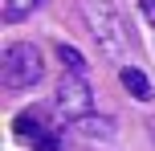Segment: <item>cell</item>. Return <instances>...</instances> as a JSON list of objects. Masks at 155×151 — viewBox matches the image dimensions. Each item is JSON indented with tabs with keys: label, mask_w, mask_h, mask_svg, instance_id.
<instances>
[{
	"label": "cell",
	"mask_w": 155,
	"mask_h": 151,
	"mask_svg": "<svg viewBox=\"0 0 155 151\" xmlns=\"http://www.w3.org/2000/svg\"><path fill=\"white\" fill-rule=\"evenodd\" d=\"M82 12H86V25H90V33H94V41H98V49L110 57V61H118V57L127 53V45H131V37H127V29H123L118 8L110 4V0H82Z\"/></svg>",
	"instance_id": "6da1fadb"
},
{
	"label": "cell",
	"mask_w": 155,
	"mask_h": 151,
	"mask_svg": "<svg viewBox=\"0 0 155 151\" xmlns=\"http://www.w3.org/2000/svg\"><path fill=\"white\" fill-rule=\"evenodd\" d=\"M45 74V61H41V49L33 41H12L4 49V65H0V78H4L8 90H29L41 82Z\"/></svg>",
	"instance_id": "7a4b0ae2"
},
{
	"label": "cell",
	"mask_w": 155,
	"mask_h": 151,
	"mask_svg": "<svg viewBox=\"0 0 155 151\" xmlns=\"http://www.w3.org/2000/svg\"><path fill=\"white\" fill-rule=\"evenodd\" d=\"M57 110L70 123H82L86 114H94V90L86 82V74H61V82H57Z\"/></svg>",
	"instance_id": "3957f363"
},
{
	"label": "cell",
	"mask_w": 155,
	"mask_h": 151,
	"mask_svg": "<svg viewBox=\"0 0 155 151\" xmlns=\"http://www.w3.org/2000/svg\"><path fill=\"white\" fill-rule=\"evenodd\" d=\"M118 82H123V90H127L131 98H139V102H151V98H155V90H151L147 74H143V70H135V65H123Z\"/></svg>",
	"instance_id": "277c9868"
},
{
	"label": "cell",
	"mask_w": 155,
	"mask_h": 151,
	"mask_svg": "<svg viewBox=\"0 0 155 151\" xmlns=\"http://www.w3.org/2000/svg\"><path fill=\"white\" fill-rule=\"evenodd\" d=\"M12 131H16L21 139H29V143H37L49 127H45V114H41V110H21V114L12 119Z\"/></svg>",
	"instance_id": "5b68a950"
},
{
	"label": "cell",
	"mask_w": 155,
	"mask_h": 151,
	"mask_svg": "<svg viewBox=\"0 0 155 151\" xmlns=\"http://www.w3.org/2000/svg\"><path fill=\"white\" fill-rule=\"evenodd\" d=\"M78 135L86 139H114V119H106V114H86L82 123H74Z\"/></svg>",
	"instance_id": "8992f818"
},
{
	"label": "cell",
	"mask_w": 155,
	"mask_h": 151,
	"mask_svg": "<svg viewBox=\"0 0 155 151\" xmlns=\"http://www.w3.org/2000/svg\"><path fill=\"white\" fill-rule=\"evenodd\" d=\"M45 4V0H4V21H25V16H33L37 8Z\"/></svg>",
	"instance_id": "52a82bcc"
},
{
	"label": "cell",
	"mask_w": 155,
	"mask_h": 151,
	"mask_svg": "<svg viewBox=\"0 0 155 151\" xmlns=\"http://www.w3.org/2000/svg\"><path fill=\"white\" fill-rule=\"evenodd\" d=\"M57 57H61V65H70V74H86V57L78 53L74 45H65V41H61V45H57Z\"/></svg>",
	"instance_id": "ba28073f"
},
{
	"label": "cell",
	"mask_w": 155,
	"mask_h": 151,
	"mask_svg": "<svg viewBox=\"0 0 155 151\" xmlns=\"http://www.w3.org/2000/svg\"><path fill=\"white\" fill-rule=\"evenodd\" d=\"M33 151H61V135H57V131H45V135L33 143Z\"/></svg>",
	"instance_id": "9c48e42d"
},
{
	"label": "cell",
	"mask_w": 155,
	"mask_h": 151,
	"mask_svg": "<svg viewBox=\"0 0 155 151\" xmlns=\"http://www.w3.org/2000/svg\"><path fill=\"white\" fill-rule=\"evenodd\" d=\"M139 12H143L147 25H155V0H139Z\"/></svg>",
	"instance_id": "30bf717a"
},
{
	"label": "cell",
	"mask_w": 155,
	"mask_h": 151,
	"mask_svg": "<svg viewBox=\"0 0 155 151\" xmlns=\"http://www.w3.org/2000/svg\"><path fill=\"white\" fill-rule=\"evenodd\" d=\"M151 135H155V119H151Z\"/></svg>",
	"instance_id": "8fae6325"
}]
</instances>
